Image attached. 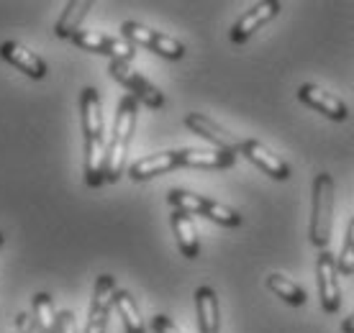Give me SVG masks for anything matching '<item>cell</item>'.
I'll return each instance as SVG.
<instances>
[{
    "label": "cell",
    "instance_id": "6da1fadb",
    "mask_svg": "<svg viewBox=\"0 0 354 333\" xmlns=\"http://www.w3.org/2000/svg\"><path fill=\"white\" fill-rule=\"evenodd\" d=\"M80 121L85 136V184L97 190L106 184V123H103V103L95 88H85L80 95Z\"/></svg>",
    "mask_w": 354,
    "mask_h": 333
},
{
    "label": "cell",
    "instance_id": "7a4b0ae2",
    "mask_svg": "<svg viewBox=\"0 0 354 333\" xmlns=\"http://www.w3.org/2000/svg\"><path fill=\"white\" fill-rule=\"evenodd\" d=\"M136 113H139V103L131 95H124L115 111L113 131L108 139L106 151V182H118L126 169V157H129V146H131V136L136 129Z\"/></svg>",
    "mask_w": 354,
    "mask_h": 333
},
{
    "label": "cell",
    "instance_id": "3957f363",
    "mask_svg": "<svg viewBox=\"0 0 354 333\" xmlns=\"http://www.w3.org/2000/svg\"><path fill=\"white\" fill-rule=\"evenodd\" d=\"M334 226V177L328 172H319L310 187V226L308 238L316 249H326L331 241Z\"/></svg>",
    "mask_w": 354,
    "mask_h": 333
},
{
    "label": "cell",
    "instance_id": "277c9868",
    "mask_svg": "<svg viewBox=\"0 0 354 333\" xmlns=\"http://www.w3.org/2000/svg\"><path fill=\"white\" fill-rule=\"evenodd\" d=\"M167 202L175 208V211H183L187 216H203V218L213 220L223 228H236L241 226V216L239 211H234L229 205H223L218 200H211V198H203V195L187 193V190H169Z\"/></svg>",
    "mask_w": 354,
    "mask_h": 333
},
{
    "label": "cell",
    "instance_id": "5b68a950",
    "mask_svg": "<svg viewBox=\"0 0 354 333\" xmlns=\"http://www.w3.org/2000/svg\"><path fill=\"white\" fill-rule=\"evenodd\" d=\"M121 36H124L129 44L144 46V49L160 54L165 59H183V57H185V44H183V41H177V39L162 34V31L142 26V23H136V21L121 23Z\"/></svg>",
    "mask_w": 354,
    "mask_h": 333
},
{
    "label": "cell",
    "instance_id": "8992f818",
    "mask_svg": "<svg viewBox=\"0 0 354 333\" xmlns=\"http://www.w3.org/2000/svg\"><path fill=\"white\" fill-rule=\"evenodd\" d=\"M108 72H111V77H113L115 82H121V85L129 90V95H131L136 103H144V106L151 108V111L165 108V93H162L157 85H151L142 72L133 70L131 64H126V61H111V64H108Z\"/></svg>",
    "mask_w": 354,
    "mask_h": 333
},
{
    "label": "cell",
    "instance_id": "52a82bcc",
    "mask_svg": "<svg viewBox=\"0 0 354 333\" xmlns=\"http://www.w3.org/2000/svg\"><path fill=\"white\" fill-rule=\"evenodd\" d=\"M70 41L75 46L85 49V52L111 57V61H126V64H131L133 54H136V46L129 44L124 36H108V34H97V31H82L80 28Z\"/></svg>",
    "mask_w": 354,
    "mask_h": 333
},
{
    "label": "cell",
    "instance_id": "ba28073f",
    "mask_svg": "<svg viewBox=\"0 0 354 333\" xmlns=\"http://www.w3.org/2000/svg\"><path fill=\"white\" fill-rule=\"evenodd\" d=\"M115 280L111 274H100L95 280V289H93V300H90L88 321H85V331L82 333H106L108 318L113 310V298H115Z\"/></svg>",
    "mask_w": 354,
    "mask_h": 333
},
{
    "label": "cell",
    "instance_id": "9c48e42d",
    "mask_svg": "<svg viewBox=\"0 0 354 333\" xmlns=\"http://www.w3.org/2000/svg\"><path fill=\"white\" fill-rule=\"evenodd\" d=\"M316 282H319V298L324 313L334 316L342 307V287H339V269L334 254H328L326 249L316 259Z\"/></svg>",
    "mask_w": 354,
    "mask_h": 333
},
{
    "label": "cell",
    "instance_id": "30bf717a",
    "mask_svg": "<svg viewBox=\"0 0 354 333\" xmlns=\"http://www.w3.org/2000/svg\"><path fill=\"white\" fill-rule=\"evenodd\" d=\"M277 13H280V3H277V0H262V3H254V6H252V8L231 26V31H229L231 44H244V41H249L259 28L267 26L272 18H277Z\"/></svg>",
    "mask_w": 354,
    "mask_h": 333
},
{
    "label": "cell",
    "instance_id": "8fae6325",
    "mask_svg": "<svg viewBox=\"0 0 354 333\" xmlns=\"http://www.w3.org/2000/svg\"><path fill=\"white\" fill-rule=\"evenodd\" d=\"M298 100L303 106L313 108L316 113L326 115L328 121H346V115H349V108L344 106L342 97L319 88V85H313V82H306V85L298 88Z\"/></svg>",
    "mask_w": 354,
    "mask_h": 333
},
{
    "label": "cell",
    "instance_id": "7c38bea8",
    "mask_svg": "<svg viewBox=\"0 0 354 333\" xmlns=\"http://www.w3.org/2000/svg\"><path fill=\"white\" fill-rule=\"evenodd\" d=\"M239 154H244V157L252 162L254 166H259L265 175H270L272 180H280V182H285V180H290V164L285 162V159H280L277 154H272V151L267 149L262 141L257 139H244L239 146Z\"/></svg>",
    "mask_w": 354,
    "mask_h": 333
},
{
    "label": "cell",
    "instance_id": "4fadbf2b",
    "mask_svg": "<svg viewBox=\"0 0 354 333\" xmlns=\"http://www.w3.org/2000/svg\"><path fill=\"white\" fill-rule=\"evenodd\" d=\"M190 129L193 133H198L201 139H205L208 144H213L216 149H221V151H239L241 146V139H236L231 131H226L223 126H218L216 121H211L208 115L203 113H187L185 115V121H183Z\"/></svg>",
    "mask_w": 354,
    "mask_h": 333
},
{
    "label": "cell",
    "instance_id": "5bb4252c",
    "mask_svg": "<svg viewBox=\"0 0 354 333\" xmlns=\"http://www.w3.org/2000/svg\"><path fill=\"white\" fill-rule=\"evenodd\" d=\"M183 164V151L175 149V151H160V154H151V157H144L139 162H133L129 166V177L136 180V182H147L151 177H160V175H167L172 169H180Z\"/></svg>",
    "mask_w": 354,
    "mask_h": 333
},
{
    "label": "cell",
    "instance_id": "9a60e30c",
    "mask_svg": "<svg viewBox=\"0 0 354 333\" xmlns=\"http://www.w3.org/2000/svg\"><path fill=\"white\" fill-rule=\"evenodd\" d=\"M0 59H6L8 64L18 67V70L28 75L31 79H44L46 77V64L39 54L28 52L24 44L18 41H3L0 44Z\"/></svg>",
    "mask_w": 354,
    "mask_h": 333
},
{
    "label": "cell",
    "instance_id": "2e32d148",
    "mask_svg": "<svg viewBox=\"0 0 354 333\" xmlns=\"http://www.w3.org/2000/svg\"><path fill=\"white\" fill-rule=\"evenodd\" d=\"M195 313H198V331L201 333H218L221 316H218V298L216 289L208 285H201L195 289Z\"/></svg>",
    "mask_w": 354,
    "mask_h": 333
},
{
    "label": "cell",
    "instance_id": "e0dca14e",
    "mask_svg": "<svg viewBox=\"0 0 354 333\" xmlns=\"http://www.w3.org/2000/svg\"><path fill=\"white\" fill-rule=\"evenodd\" d=\"M169 223H172V231H175L177 246L185 259H198L201 254V241H198V231H195L193 216H187L183 211H172L169 216Z\"/></svg>",
    "mask_w": 354,
    "mask_h": 333
},
{
    "label": "cell",
    "instance_id": "ac0fdd59",
    "mask_svg": "<svg viewBox=\"0 0 354 333\" xmlns=\"http://www.w3.org/2000/svg\"><path fill=\"white\" fill-rule=\"evenodd\" d=\"M183 151V164L190 169H229L236 162L234 151L221 149H180Z\"/></svg>",
    "mask_w": 354,
    "mask_h": 333
},
{
    "label": "cell",
    "instance_id": "d6986e66",
    "mask_svg": "<svg viewBox=\"0 0 354 333\" xmlns=\"http://www.w3.org/2000/svg\"><path fill=\"white\" fill-rule=\"evenodd\" d=\"M90 8H93L90 0H72V3H67L59 21H57V26H54V36L57 39H72L80 31L82 21L90 13Z\"/></svg>",
    "mask_w": 354,
    "mask_h": 333
},
{
    "label": "cell",
    "instance_id": "ffe728a7",
    "mask_svg": "<svg viewBox=\"0 0 354 333\" xmlns=\"http://www.w3.org/2000/svg\"><path fill=\"white\" fill-rule=\"evenodd\" d=\"M113 307L118 310L121 321H124L126 333H147L144 321H142V313H139V305H136V300L131 298V292H129V289H115Z\"/></svg>",
    "mask_w": 354,
    "mask_h": 333
},
{
    "label": "cell",
    "instance_id": "44dd1931",
    "mask_svg": "<svg viewBox=\"0 0 354 333\" xmlns=\"http://www.w3.org/2000/svg\"><path fill=\"white\" fill-rule=\"evenodd\" d=\"M265 285H267V289L270 292H274L280 300H285L288 305H292V307H301V305H306V289L298 285V282H292L290 277H285V274H270L265 280Z\"/></svg>",
    "mask_w": 354,
    "mask_h": 333
},
{
    "label": "cell",
    "instance_id": "7402d4cb",
    "mask_svg": "<svg viewBox=\"0 0 354 333\" xmlns=\"http://www.w3.org/2000/svg\"><path fill=\"white\" fill-rule=\"evenodd\" d=\"M34 321L41 333H59V313L54 310V303L46 292L34 295Z\"/></svg>",
    "mask_w": 354,
    "mask_h": 333
},
{
    "label": "cell",
    "instance_id": "603a6c76",
    "mask_svg": "<svg viewBox=\"0 0 354 333\" xmlns=\"http://www.w3.org/2000/svg\"><path fill=\"white\" fill-rule=\"evenodd\" d=\"M337 269L339 274H354V216L349 220V228H346L344 244H342V251L337 256Z\"/></svg>",
    "mask_w": 354,
    "mask_h": 333
},
{
    "label": "cell",
    "instance_id": "cb8c5ba5",
    "mask_svg": "<svg viewBox=\"0 0 354 333\" xmlns=\"http://www.w3.org/2000/svg\"><path fill=\"white\" fill-rule=\"evenodd\" d=\"M151 331H154V333H183V331H180V325H177L172 318L162 316V313L151 318Z\"/></svg>",
    "mask_w": 354,
    "mask_h": 333
},
{
    "label": "cell",
    "instance_id": "d4e9b609",
    "mask_svg": "<svg viewBox=\"0 0 354 333\" xmlns=\"http://www.w3.org/2000/svg\"><path fill=\"white\" fill-rule=\"evenodd\" d=\"M16 328H18V333H41L34 318L26 316V313H18L16 316Z\"/></svg>",
    "mask_w": 354,
    "mask_h": 333
},
{
    "label": "cell",
    "instance_id": "484cf974",
    "mask_svg": "<svg viewBox=\"0 0 354 333\" xmlns=\"http://www.w3.org/2000/svg\"><path fill=\"white\" fill-rule=\"evenodd\" d=\"M59 333H77V321L72 310H62L59 313Z\"/></svg>",
    "mask_w": 354,
    "mask_h": 333
},
{
    "label": "cell",
    "instance_id": "4316f807",
    "mask_svg": "<svg viewBox=\"0 0 354 333\" xmlns=\"http://www.w3.org/2000/svg\"><path fill=\"white\" fill-rule=\"evenodd\" d=\"M342 333H354V313L342 321Z\"/></svg>",
    "mask_w": 354,
    "mask_h": 333
},
{
    "label": "cell",
    "instance_id": "83f0119b",
    "mask_svg": "<svg viewBox=\"0 0 354 333\" xmlns=\"http://www.w3.org/2000/svg\"><path fill=\"white\" fill-rule=\"evenodd\" d=\"M0 246H3V234H0Z\"/></svg>",
    "mask_w": 354,
    "mask_h": 333
}]
</instances>
